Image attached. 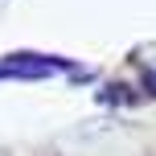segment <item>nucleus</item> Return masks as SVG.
I'll return each mask as SVG.
<instances>
[{"instance_id": "f257e3e1", "label": "nucleus", "mask_w": 156, "mask_h": 156, "mask_svg": "<svg viewBox=\"0 0 156 156\" xmlns=\"http://www.w3.org/2000/svg\"><path fill=\"white\" fill-rule=\"evenodd\" d=\"M70 70L66 58H49V54H8L0 58V78H54Z\"/></svg>"}]
</instances>
